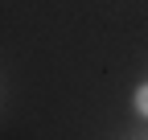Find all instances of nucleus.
I'll use <instances>...</instances> for the list:
<instances>
[{
  "label": "nucleus",
  "mask_w": 148,
  "mask_h": 140,
  "mask_svg": "<svg viewBox=\"0 0 148 140\" xmlns=\"http://www.w3.org/2000/svg\"><path fill=\"white\" fill-rule=\"evenodd\" d=\"M136 111H140V115H148V82H140V86H136Z\"/></svg>",
  "instance_id": "nucleus-1"
}]
</instances>
